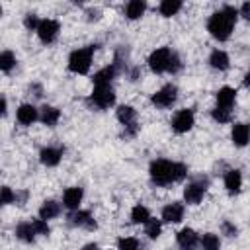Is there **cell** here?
I'll use <instances>...</instances> for the list:
<instances>
[{"label": "cell", "instance_id": "42", "mask_svg": "<svg viewBox=\"0 0 250 250\" xmlns=\"http://www.w3.org/2000/svg\"><path fill=\"white\" fill-rule=\"evenodd\" d=\"M2 113H6V98H2Z\"/></svg>", "mask_w": 250, "mask_h": 250}, {"label": "cell", "instance_id": "33", "mask_svg": "<svg viewBox=\"0 0 250 250\" xmlns=\"http://www.w3.org/2000/svg\"><path fill=\"white\" fill-rule=\"evenodd\" d=\"M33 229H35L37 234H43V236L49 234V225H47V221H43V219H35V221H33Z\"/></svg>", "mask_w": 250, "mask_h": 250}, {"label": "cell", "instance_id": "43", "mask_svg": "<svg viewBox=\"0 0 250 250\" xmlns=\"http://www.w3.org/2000/svg\"><path fill=\"white\" fill-rule=\"evenodd\" d=\"M184 250H193V248H184Z\"/></svg>", "mask_w": 250, "mask_h": 250}, {"label": "cell", "instance_id": "36", "mask_svg": "<svg viewBox=\"0 0 250 250\" xmlns=\"http://www.w3.org/2000/svg\"><path fill=\"white\" fill-rule=\"evenodd\" d=\"M180 68H182V62H180L178 55L174 53V55H172V61H170V66H168V72H172V74H174V72H178Z\"/></svg>", "mask_w": 250, "mask_h": 250}, {"label": "cell", "instance_id": "12", "mask_svg": "<svg viewBox=\"0 0 250 250\" xmlns=\"http://www.w3.org/2000/svg\"><path fill=\"white\" fill-rule=\"evenodd\" d=\"M16 117H18V121H20L21 125H31V123L39 117V113H37V109H35L31 104H21V105L18 107Z\"/></svg>", "mask_w": 250, "mask_h": 250}, {"label": "cell", "instance_id": "34", "mask_svg": "<svg viewBox=\"0 0 250 250\" xmlns=\"http://www.w3.org/2000/svg\"><path fill=\"white\" fill-rule=\"evenodd\" d=\"M12 201H16V193H14L8 186H4V188H2V199H0V203H2V205H8V203H12Z\"/></svg>", "mask_w": 250, "mask_h": 250}, {"label": "cell", "instance_id": "20", "mask_svg": "<svg viewBox=\"0 0 250 250\" xmlns=\"http://www.w3.org/2000/svg\"><path fill=\"white\" fill-rule=\"evenodd\" d=\"M59 213H61V205H59L57 201H53V199L43 201V205L39 207V219H43V221H47V219H55Z\"/></svg>", "mask_w": 250, "mask_h": 250}, {"label": "cell", "instance_id": "14", "mask_svg": "<svg viewBox=\"0 0 250 250\" xmlns=\"http://www.w3.org/2000/svg\"><path fill=\"white\" fill-rule=\"evenodd\" d=\"M82 201V188H68L62 195V203L66 209H78Z\"/></svg>", "mask_w": 250, "mask_h": 250}, {"label": "cell", "instance_id": "1", "mask_svg": "<svg viewBox=\"0 0 250 250\" xmlns=\"http://www.w3.org/2000/svg\"><path fill=\"white\" fill-rule=\"evenodd\" d=\"M148 172H150L152 184H156V186H168V184H174V182L184 180L186 174H188V168L182 162H172V160L160 158V160H154L150 164V170Z\"/></svg>", "mask_w": 250, "mask_h": 250}, {"label": "cell", "instance_id": "2", "mask_svg": "<svg viewBox=\"0 0 250 250\" xmlns=\"http://www.w3.org/2000/svg\"><path fill=\"white\" fill-rule=\"evenodd\" d=\"M236 16H238L236 8H232V6L221 8V10L215 12V14L209 18V21H207L209 33H211L215 39H219V41H227V39L230 37V33H232L234 23H236Z\"/></svg>", "mask_w": 250, "mask_h": 250}, {"label": "cell", "instance_id": "6", "mask_svg": "<svg viewBox=\"0 0 250 250\" xmlns=\"http://www.w3.org/2000/svg\"><path fill=\"white\" fill-rule=\"evenodd\" d=\"M92 102L94 105L105 109L109 105H113L115 102V94H113V88L111 84H102V86H94V92H92Z\"/></svg>", "mask_w": 250, "mask_h": 250}, {"label": "cell", "instance_id": "29", "mask_svg": "<svg viewBox=\"0 0 250 250\" xmlns=\"http://www.w3.org/2000/svg\"><path fill=\"white\" fill-rule=\"evenodd\" d=\"M14 64H16L14 53H12V51H4V53L0 55V68H2L4 72H10V70L14 68Z\"/></svg>", "mask_w": 250, "mask_h": 250}, {"label": "cell", "instance_id": "22", "mask_svg": "<svg viewBox=\"0 0 250 250\" xmlns=\"http://www.w3.org/2000/svg\"><path fill=\"white\" fill-rule=\"evenodd\" d=\"M35 229H33V223H20L16 227V236L23 242H33L35 240Z\"/></svg>", "mask_w": 250, "mask_h": 250}, {"label": "cell", "instance_id": "3", "mask_svg": "<svg viewBox=\"0 0 250 250\" xmlns=\"http://www.w3.org/2000/svg\"><path fill=\"white\" fill-rule=\"evenodd\" d=\"M94 51H96V45H88V47L72 51L70 57H68V68L72 72H76V74H86L90 70Z\"/></svg>", "mask_w": 250, "mask_h": 250}, {"label": "cell", "instance_id": "41", "mask_svg": "<svg viewBox=\"0 0 250 250\" xmlns=\"http://www.w3.org/2000/svg\"><path fill=\"white\" fill-rule=\"evenodd\" d=\"M82 250H100V248H98V244H86Z\"/></svg>", "mask_w": 250, "mask_h": 250}, {"label": "cell", "instance_id": "28", "mask_svg": "<svg viewBox=\"0 0 250 250\" xmlns=\"http://www.w3.org/2000/svg\"><path fill=\"white\" fill-rule=\"evenodd\" d=\"M219 246H221V240H219L217 234H213V232L203 234V238H201V248L203 250H219Z\"/></svg>", "mask_w": 250, "mask_h": 250}, {"label": "cell", "instance_id": "31", "mask_svg": "<svg viewBox=\"0 0 250 250\" xmlns=\"http://www.w3.org/2000/svg\"><path fill=\"white\" fill-rule=\"evenodd\" d=\"M145 232L148 234V238H158V236H160V221H156V219H150V221L146 223V229H145Z\"/></svg>", "mask_w": 250, "mask_h": 250}, {"label": "cell", "instance_id": "18", "mask_svg": "<svg viewBox=\"0 0 250 250\" xmlns=\"http://www.w3.org/2000/svg\"><path fill=\"white\" fill-rule=\"evenodd\" d=\"M234 98H236V92L232 88H229V86H225V88H221L217 92V104H219V107L230 109L232 104H234Z\"/></svg>", "mask_w": 250, "mask_h": 250}, {"label": "cell", "instance_id": "24", "mask_svg": "<svg viewBox=\"0 0 250 250\" xmlns=\"http://www.w3.org/2000/svg\"><path fill=\"white\" fill-rule=\"evenodd\" d=\"M146 10V4L143 0H131L127 6H125V14L129 20H139Z\"/></svg>", "mask_w": 250, "mask_h": 250}, {"label": "cell", "instance_id": "23", "mask_svg": "<svg viewBox=\"0 0 250 250\" xmlns=\"http://www.w3.org/2000/svg\"><path fill=\"white\" fill-rule=\"evenodd\" d=\"M197 242V232L193 229H182L178 232V244L182 248H193Z\"/></svg>", "mask_w": 250, "mask_h": 250}, {"label": "cell", "instance_id": "5", "mask_svg": "<svg viewBox=\"0 0 250 250\" xmlns=\"http://www.w3.org/2000/svg\"><path fill=\"white\" fill-rule=\"evenodd\" d=\"M207 186H209V180H207V178H197V180L189 182L188 188L184 189V199H186L188 203H191V205L199 203V201L203 199L205 191H207Z\"/></svg>", "mask_w": 250, "mask_h": 250}, {"label": "cell", "instance_id": "16", "mask_svg": "<svg viewBox=\"0 0 250 250\" xmlns=\"http://www.w3.org/2000/svg\"><path fill=\"white\" fill-rule=\"evenodd\" d=\"M117 74V66L115 64H109V66H105V68H102V70H98L96 74H94V84L96 86H102V84H109L111 80H113V76Z\"/></svg>", "mask_w": 250, "mask_h": 250}, {"label": "cell", "instance_id": "9", "mask_svg": "<svg viewBox=\"0 0 250 250\" xmlns=\"http://www.w3.org/2000/svg\"><path fill=\"white\" fill-rule=\"evenodd\" d=\"M193 127V111L191 109H180L172 119V129L176 133H186Z\"/></svg>", "mask_w": 250, "mask_h": 250}, {"label": "cell", "instance_id": "10", "mask_svg": "<svg viewBox=\"0 0 250 250\" xmlns=\"http://www.w3.org/2000/svg\"><path fill=\"white\" fill-rule=\"evenodd\" d=\"M230 137H232V143L236 146H246L248 141H250V125L248 123H236L232 127Z\"/></svg>", "mask_w": 250, "mask_h": 250}, {"label": "cell", "instance_id": "13", "mask_svg": "<svg viewBox=\"0 0 250 250\" xmlns=\"http://www.w3.org/2000/svg\"><path fill=\"white\" fill-rule=\"evenodd\" d=\"M61 156H62V148H57V146H47L39 152V158L45 166H57L61 162Z\"/></svg>", "mask_w": 250, "mask_h": 250}, {"label": "cell", "instance_id": "21", "mask_svg": "<svg viewBox=\"0 0 250 250\" xmlns=\"http://www.w3.org/2000/svg\"><path fill=\"white\" fill-rule=\"evenodd\" d=\"M39 119H41L45 125L53 127V125H57V121L61 119V111H59L57 107H53V105H43V107H41V115H39Z\"/></svg>", "mask_w": 250, "mask_h": 250}, {"label": "cell", "instance_id": "19", "mask_svg": "<svg viewBox=\"0 0 250 250\" xmlns=\"http://www.w3.org/2000/svg\"><path fill=\"white\" fill-rule=\"evenodd\" d=\"M242 186V176L238 170H229L225 174V188L229 189V193H236Z\"/></svg>", "mask_w": 250, "mask_h": 250}, {"label": "cell", "instance_id": "32", "mask_svg": "<svg viewBox=\"0 0 250 250\" xmlns=\"http://www.w3.org/2000/svg\"><path fill=\"white\" fill-rule=\"evenodd\" d=\"M117 246H119V250H139V240H137V238H133V236L119 238Z\"/></svg>", "mask_w": 250, "mask_h": 250}, {"label": "cell", "instance_id": "7", "mask_svg": "<svg viewBox=\"0 0 250 250\" xmlns=\"http://www.w3.org/2000/svg\"><path fill=\"white\" fill-rule=\"evenodd\" d=\"M176 96H178V88L174 84H166L152 94V104L156 107H170L176 102Z\"/></svg>", "mask_w": 250, "mask_h": 250}, {"label": "cell", "instance_id": "35", "mask_svg": "<svg viewBox=\"0 0 250 250\" xmlns=\"http://www.w3.org/2000/svg\"><path fill=\"white\" fill-rule=\"evenodd\" d=\"M39 23H41V21L37 20V16H35V14H27V16H25V20H23V25H25L27 29H35V31H37Z\"/></svg>", "mask_w": 250, "mask_h": 250}, {"label": "cell", "instance_id": "4", "mask_svg": "<svg viewBox=\"0 0 250 250\" xmlns=\"http://www.w3.org/2000/svg\"><path fill=\"white\" fill-rule=\"evenodd\" d=\"M172 49H168V47H160V49H156V51H152L150 53V57H148V66H150V70L152 72H166L168 70V66H170V61H172Z\"/></svg>", "mask_w": 250, "mask_h": 250}, {"label": "cell", "instance_id": "26", "mask_svg": "<svg viewBox=\"0 0 250 250\" xmlns=\"http://www.w3.org/2000/svg\"><path fill=\"white\" fill-rule=\"evenodd\" d=\"M131 221H133V223H137V225H139V223L146 225V223L150 221V213H148V209H146L145 205H141V203H139V205H135V207H133V211H131Z\"/></svg>", "mask_w": 250, "mask_h": 250}, {"label": "cell", "instance_id": "38", "mask_svg": "<svg viewBox=\"0 0 250 250\" xmlns=\"http://www.w3.org/2000/svg\"><path fill=\"white\" fill-rule=\"evenodd\" d=\"M137 129H139V125H137V123L127 125V127H125V137H133V135L137 133Z\"/></svg>", "mask_w": 250, "mask_h": 250}, {"label": "cell", "instance_id": "11", "mask_svg": "<svg viewBox=\"0 0 250 250\" xmlns=\"http://www.w3.org/2000/svg\"><path fill=\"white\" fill-rule=\"evenodd\" d=\"M184 217V205L182 203H168L162 209V221L166 223H180Z\"/></svg>", "mask_w": 250, "mask_h": 250}, {"label": "cell", "instance_id": "40", "mask_svg": "<svg viewBox=\"0 0 250 250\" xmlns=\"http://www.w3.org/2000/svg\"><path fill=\"white\" fill-rule=\"evenodd\" d=\"M244 86H248V88H250V70L244 74Z\"/></svg>", "mask_w": 250, "mask_h": 250}, {"label": "cell", "instance_id": "27", "mask_svg": "<svg viewBox=\"0 0 250 250\" xmlns=\"http://www.w3.org/2000/svg\"><path fill=\"white\" fill-rule=\"evenodd\" d=\"M180 8H182V2L180 0H164V2H160V14L162 16H166V18H170V16H174L176 12H180Z\"/></svg>", "mask_w": 250, "mask_h": 250}, {"label": "cell", "instance_id": "8", "mask_svg": "<svg viewBox=\"0 0 250 250\" xmlns=\"http://www.w3.org/2000/svg\"><path fill=\"white\" fill-rule=\"evenodd\" d=\"M59 29H61L59 21H55V20H41V23L37 27V35H39V39L43 43H53L57 39V35H59Z\"/></svg>", "mask_w": 250, "mask_h": 250}, {"label": "cell", "instance_id": "15", "mask_svg": "<svg viewBox=\"0 0 250 250\" xmlns=\"http://www.w3.org/2000/svg\"><path fill=\"white\" fill-rule=\"evenodd\" d=\"M70 223L76 225V227H84L88 230L96 229V221L92 219V215L88 211H76V213H72L70 215Z\"/></svg>", "mask_w": 250, "mask_h": 250}, {"label": "cell", "instance_id": "17", "mask_svg": "<svg viewBox=\"0 0 250 250\" xmlns=\"http://www.w3.org/2000/svg\"><path fill=\"white\" fill-rule=\"evenodd\" d=\"M209 64H211L213 68H217V70H227L229 64H230V61H229V55H227L225 51L215 49V51L211 53V57H209Z\"/></svg>", "mask_w": 250, "mask_h": 250}, {"label": "cell", "instance_id": "30", "mask_svg": "<svg viewBox=\"0 0 250 250\" xmlns=\"http://www.w3.org/2000/svg\"><path fill=\"white\" fill-rule=\"evenodd\" d=\"M211 115H213V119L215 121H219V123H229L230 121V109H227V107H215L213 111H211Z\"/></svg>", "mask_w": 250, "mask_h": 250}, {"label": "cell", "instance_id": "37", "mask_svg": "<svg viewBox=\"0 0 250 250\" xmlns=\"http://www.w3.org/2000/svg\"><path fill=\"white\" fill-rule=\"evenodd\" d=\"M221 229H223V232H225V234H229V236H234V234H236V227H234L230 221H223Z\"/></svg>", "mask_w": 250, "mask_h": 250}, {"label": "cell", "instance_id": "39", "mask_svg": "<svg viewBox=\"0 0 250 250\" xmlns=\"http://www.w3.org/2000/svg\"><path fill=\"white\" fill-rule=\"evenodd\" d=\"M240 16L246 18V20H250V2H244V4H242V8H240Z\"/></svg>", "mask_w": 250, "mask_h": 250}, {"label": "cell", "instance_id": "25", "mask_svg": "<svg viewBox=\"0 0 250 250\" xmlns=\"http://www.w3.org/2000/svg\"><path fill=\"white\" fill-rule=\"evenodd\" d=\"M135 117H137L135 107H131V105H119V107H117V119H119L125 127L131 125V123H135Z\"/></svg>", "mask_w": 250, "mask_h": 250}]
</instances>
